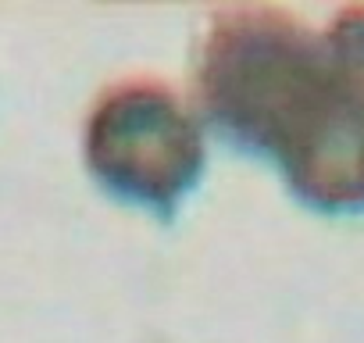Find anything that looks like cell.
Returning a JSON list of instances; mask_svg holds the SVG:
<instances>
[{
	"mask_svg": "<svg viewBox=\"0 0 364 343\" xmlns=\"http://www.w3.org/2000/svg\"><path fill=\"white\" fill-rule=\"evenodd\" d=\"M321 43L336 72L364 97V4H346L336 15H328Z\"/></svg>",
	"mask_w": 364,
	"mask_h": 343,
	"instance_id": "obj_3",
	"label": "cell"
},
{
	"mask_svg": "<svg viewBox=\"0 0 364 343\" xmlns=\"http://www.w3.org/2000/svg\"><path fill=\"white\" fill-rule=\"evenodd\" d=\"M82 161L111 197L171 218L208 164L200 111L157 75L114 79L86 111Z\"/></svg>",
	"mask_w": 364,
	"mask_h": 343,
	"instance_id": "obj_2",
	"label": "cell"
},
{
	"mask_svg": "<svg viewBox=\"0 0 364 343\" xmlns=\"http://www.w3.org/2000/svg\"><path fill=\"white\" fill-rule=\"evenodd\" d=\"M193 93L225 139L279 164L304 204L364 211V97L300 15L275 4L211 11L197 40Z\"/></svg>",
	"mask_w": 364,
	"mask_h": 343,
	"instance_id": "obj_1",
	"label": "cell"
}]
</instances>
